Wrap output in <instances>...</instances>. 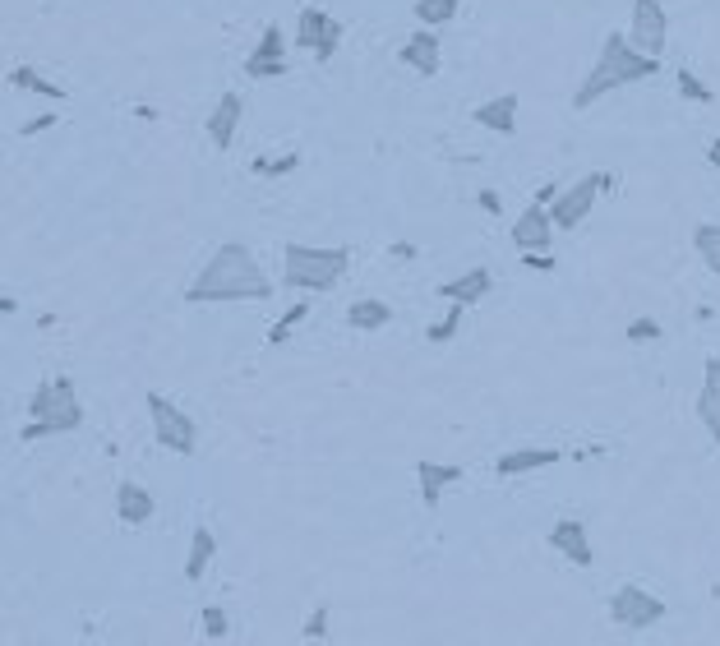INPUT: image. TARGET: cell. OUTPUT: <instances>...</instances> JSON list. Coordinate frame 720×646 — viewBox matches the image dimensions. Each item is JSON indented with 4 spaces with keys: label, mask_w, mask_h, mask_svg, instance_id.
<instances>
[{
    "label": "cell",
    "mask_w": 720,
    "mask_h": 646,
    "mask_svg": "<svg viewBox=\"0 0 720 646\" xmlns=\"http://www.w3.org/2000/svg\"><path fill=\"white\" fill-rule=\"evenodd\" d=\"M268 296H273V277L264 273V264L240 240L217 245L213 259L185 287L190 305H227V300H268Z\"/></svg>",
    "instance_id": "1"
},
{
    "label": "cell",
    "mask_w": 720,
    "mask_h": 646,
    "mask_svg": "<svg viewBox=\"0 0 720 646\" xmlns=\"http://www.w3.org/2000/svg\"><path fill=\"white\" fill-rule=\"evenodd\" d=\"M651 74H660V60L642 56L637 47H628L624 33H610L605 37V47H600V56H596V65L587 70V79L577 84L573 107L587 111L591 102H600L605 93H614V88H624V84H642V79H651Z\"/></svg>",
    "instance_id": "2"
},
{
    "label": "cell",
    "mask_w": 720,
    "mask_h": 646,
    "mask_svg": "<svg viewBox=\"0 0 720 646\" xmlns=\"http://www.w3.org/2000/svg\"><path fill=\"white\" fill-rule=\"evenodd\" d=\"M28 425L19 434L24 439H51V434H74L84 425V407H79V397H74V383L65 374L56 379L37 383V393L28 397Z\"/></svg>",
    "instance_id": "3"
},
{
    "label": "cell",
    "mask_w": 720,
    "mask_h": 646,
    "mask_svg": "<svg viewBox=\"0 0 720 646\" xmlns=\"http://www.w3.org/2000/svg\"><path fill=\"white\" fill-rule=\"evenodd\" d=\"M351 254L347 250H314V245H287L282 250V287L328 291L342 282Z\"/></svg>",
    "instance_id": "4"
},
{
    "label": "cell",
    "mask_w": 720,
    "mask_h": 646,
    "mask_svg": "<svg viewBox=\"0 0 720 646\" xmlns=\"http://www.w3.org/2000/svg\"><path fill=\"white\" fill-rule=\"evenodd\" d=\"M610 185H614L610 171H591V176L573 180V185H568V190H559V199H554L550 222H554L559 231H573L577 222H582V217H587L591 208H596V199H600L605 190H610Z\"/></svg>",
    "instance_id": "5"
},
{
    "label": "cell",
    "mask_w": 720,
    "mask_h": 646,
    "mask_svg": "<svg viewBox=\"0 0 720 646\" xmlns=\"http://www.w3.org/2000/svg\"><path fill=\"white\" fill-rule=\"evenodd\" d=\"M148 416H153V434L162 448H171V453H180V457L194 453L199 434H194V420L185 416L176 402H167L162 393H148Z\"/></svg>",
    "instance_id": "6"
},
{
    "label": "cell",
    "mask_w": 720,
    "mask_h": 646,
    "mask_svg": "<svg viewBox=\"0 0 720 646\" xmlns=\"http://www.w3.org/2000/svg\"><path fill=\"white\" fill-rule=\"evenodd\" d=\"M610 619L619 628H651V623L665 619V600L651 596L647 587H637V582H624V587L610 596Z\"/></svg>",
    "instance_id": "7"
},
{
    "label": "cell",
    "mask_w": 720,
    "mask_h": 646,
    "mask_svg": "<svg viewBox=\"0 0 720 646\" xmlns=\"http://www.w3.org/2000/svg\"><path fill=\"white\" fill-rule=\"evenodd\" d=\"M342 47V24H337L333 14H324V10H300V19H296V51H310L319 65H328L333 60V51Z\"/></svg>",
    "instance_id": "8"
},
{
    "label": "cell",
    "mask_w": 720,
    "mask_h": 646,
    "mask_svg": "<svg viewBox=\"0 0 720 646\" xmlns=\"http://www.w3.org/2000/svg\"><path fill=\"white\" fill-rule=\"evenodd\" d=\"M665 37H670V14L660 0H633V24H628V47H637L642 56H656L665 51Z\"/></svg>",
    "instance_id": "9"
},
{
    "label": "cell",
    "mask_w": 720,
    "mask_h": 646,
    "mask_svg": "<svg viewBox=\"0 0 720 646\" xmlns=\"http://www.w3.org/2000/svg\"><path fill=\"white\" fill-rule=\"evenodd\" d=\"M245 74L250 79H277V74H287V33L282 24H268L259 33V47L245 56Z\"/></svg>",
    "instance_id": "10"
},
{
    "label": "cell",
    "mask_w": 720,
    "mask_h": 646,
    "mask_svg": "<svg viewBox=\"0 0 720 646\" xmlns=\"http://www.w3.org/2000/svg\"><path fill=\"white\" fill-rule=\"evenodd\" d=\"M513 245H517L522 254H531V250H550V245H554L550 208L531 204L527 213H517V222H513Z\"/></svg>",
    "instance_id": "11"
},
{
    "label": "cell",
    "mask_w": 720,
    "mask_h": 646,
    "mask_svg": "<svg viewBox=\"0 0 720 646\" xmlns=\"http://www.w3.org/2000/svg\"><path fill=\"white\" fill-rule=\"evenodd\" d=\"M550 545H554L559 554H564L568 563H577V568H591V563H596V545H591L587 527H582L577 517H564V522H554Z\"/></svg>",
    "instance_id": "12"
},
{
    "label": "cell",
    "mask_w": 720,
    "mask_h": 646,
    "mask_svg": "<svg viewBox=\"0 0 720 646\" xmlns=\"http://www.w3.org/2000/svg\"><path fill=\"white\" fill-rule=\"evenodd\" d=\"M397 60H402V65H411L416 74H439V65H444L439 33H434V28H420V33H411L407 42H402V51H397Z\"/></svg>",
    "instance_id": "13"
},
{
    "label": "cell",
    "mask_w": 720,
    "mask_h": 646,
    "mask_svg": "<svg viewBox=\"0 0 720 646\" xmlns=\"http://www.w3.org/2000/svg\"><path fill=\"white\" fill-rule=\"evenodd\" d=\"M697 420L711 434V443H720V356L707 360L702 370V388H697Z\"/></svg>",
    "instance_id": "14"
},
{
    "label": "cell",
    "mask_w": 720,
    "mask_h": 646,
    "mask_svg": "<svg viewBox=\"0 0 720 646\" xmlns=\"http://www.w3.org/2000/svg\"><path fill=\"white\" fill-rule=\"evenodd\" d=\"M153 513H157L153 494H148L144 485H134V480H120L116 485V517L120 522H125V527H144Z\"/></svg>",
    "instance_id": "15"
},
{
    "label": "cell",
    "mask_w": 720,
    "mask_h": 646,
    "mask_svg": "<svg viewBox=\"0 0 720 646\" xmlns=\"http://www.w3.org/2000/svg\"><path fill=\"white\" fill-rule=\"evenodd\" d=\"M240 116H245V97L222 93V102H217L213 116H208V139H213L217 148H231V139H236V130H240Z\"/></svg>",
    "instance_id": "16"
},
{
    "label": "cell",
    "mask_w": 720,
    "mask_h": 646,
    "mask_svg": "<svg viewBox=\"0 0 720 646\" xmlns=\"http://www.w3.org/2000/svg\"><path fill=\"white\" fill-rule=\"evenodd\" d=\"M476 125L480 130H494V134H513L517 130V93H499L490 102H480L476 111Z\"/></svg>",
    "instance_id": "17"
},
{
    "label": "cell",
    "mask_w": 720,
    "mask_h": 646,
    "mask_svg": "<svg viewBox=\"0 0 720 646\" xmlns=\"http://www.w3.org/2000/svg\"><path fill=\"white\" fill-rule=\"evenodd\" d=\"M494 287V277H490V268H467L462 277H453V282H444L439 287V296L448 300V305H476L485 291Z\"/></svg>",
    "instance_id": "18"
},
{
    "label": "cell",
    "mask_w": 720,
    "mask_h": 646,
    "mask_svg": "<svg viewBox=\"0 0 720 646\" xmlns=\"http://www.w3.org/2000/svg\"><path fill=\"white\" fill-rule=\"evenodd\" d=\"M416 480H420V503L425 508H439L444 503V490L462 480V467H439V462H420L416 467Z\"/></svg>",
    "instance_id": "19"
},
{
    "label": "cell",
    "mask_w": 720,
    "mask_h": 646,
    "mask_svg": "<svg viewBox=\"0 0 720 646\" xmlns=\"http://www.w3.org/2000/svg\"><path fill=\"white\" fill-rule=\"evenodd\" d=\"M213 559H217L213 531H208V527H194L190 554H185V582H204V573H208V563H213Z\"/></svg>",
    "instance_id": "20"
},
{
    "label": "cell",
    "mask_w": 720,
    "mask_h": 646,
    "mask_svg": "<svg viewBox=\"0 0 720 646\" xmlns=\"http://www.w3.org/2000/svg\"><path fill=\"white\" fill-rule=\"evenodd\" d=\"M554 462H559V453H554V448H517V453L499 457V476H527V471L554 467Z\"/></svg>",
    "instance_id": "21"
},
{
    "label": "cell",
    "mask_w": 720,
    "mask_h": 646,
    "mask_svg": "<svg viewBox=\"0 0 720 646\" xmlns=\"http://www.w3.org/2000/svg\"><path fill=\"white\" fill-rule=\"evenodd\" d=\"M347 323L351 328H384V323H393V305L388 300H374V296H365V300H351L347 305Z\"/></svg>",
    "instance_id": "22"
},
{
    "label": "cell",
    "mask_w": 720,
    "mask_h": 646,
    "mask_svg": "<svg viewBox=\"0 0 720 646\" xmlns=\"http://www.w3.org/2000/svg\"><path fill=\"white\" fill-rule=\"evenodd\" d=\"M10 84H14V88H24V93L47 97V102H60V97H65V88L51 84L47 74H37L33 65H14V70H10Z\"/></svg>",
    "instance_id": "23"
},
{
    "label": "cell",
    "mask_w": 720,
    "mask_h": 646,
    "mask_svg": "<svg viewBox=\"0 0 720 646\" xmlns=\"http://www.w3.org/2000/svg\"><path fill=\"white\" fill-rule=\"evenodd\" d=\"M693 250H697V259L720 277V227L716 222H702V227L693 231Z\"/></svg>",
    "instance_id": "24"
},
{
    "label": "cell",
    "mask_w": 720,
    "mask_h": 646,
    "mask_svg": "<svg viewBox=\"0 0 720 646\" xmlns=\"http://www.w3.org/2000/svg\"><path fill=\"white\" fill-rule=\"evenodd\" d=\"M457 5H462V0H416V19L425 28H444V24H453Z\"/></svg>",
    "instance_id": "25"
},
{
    "label": "cell",
    "mask_w": 720,
    "mask_h": 646,
    "mask_svg": "<svg viewBox=\"0 0 720 646\" xmlns=\"http://www.w3.org/2000/svg\"><path fill=\"white\" fill-rule=\"evenodd\" d=\"M305 314H310V305H305V300H296V305H291V310L282 314V319H277L273 328H268V347H282V342H287V337L296 333L300 323H305Z\"/></svg>",
    "instance_id": "26"
},
{
    "label": "cell",
    "mask_w": 720,
    "mask_h": 646,
    "mask_svg": "<svg viewBox=\"0 0 720 646\" xmlns=\"http://www.w3.org/2000/svg\"><path fill=\"white\" fill-rule=\"evenodd\" d=\"M300 167V153H282V157H254V176H291Z\"/></svg>",
    "instance_id": "27"
},
{
    "label": "cell",
    "mask_w": 720,
    "mask_h": 646,
    "mask_svg": "<svg viewBox=\"0 0 720 646\" xmlns=\"http://www.w3.org/2000/svg\"><path fill=\"white\" fill-rule=\"evenodd\" d=\"M462 314H467V305H448V314H444L439 323H434V328H430L425 337H430V342H448V337H453L457 328H462Z\"/></svg>",
    "instance_id": "28"
},
{
    "label": "cell",
    "mask_w": 720,
    "mask_h": 646,
    "mask_svg": "<svg viewBox=\"0 0 720 646\" xmlns=\"http://www.w3.org/2000/svg\"><path fill=\"white\" fill-rule=\"evenodd\" d=\"M679 93H684L688 102H702V107H707V102H716V93H711V88L702 84L693 70H679Z\"/></svg>",
    "instance_id": "29"
},
{
    "label": "cell",
    "mask_w": 720,
    "mask_h": 646,
    "mask_svg": "<svg viewBox=\"0 0 720 646\" xmlns=\"http://www.w3.org/2000/svg\"><path fill=\"white\" fill-rule=\"evenodd\" d=\"M199 619H204V637H213V642H217V637H227L231 623H227V610H222V605H204V614H199Z\"/></svg>",
    "instance_id": "30"
},
{
    "label": "cell",
    "mask_w": 720,
    "mask_h": 646,
    "mask_svg": "<svg viewBox=\"0 0 720 646\" xmlns=\"http://www.w3.org/2000/svg\"><path fill=\"white\" fill-rule=\"evenodd\" d=\"M656 337H660L656 319H633L628 323V342H656Z\"/></svg>",
    "instance_id": "31"
},
{
    "label": "cell",
    "mask_w": 720,
    "mask_h": 646,
    "mask_svg": "<svg viewBox=\"0 0 720 646\" xmlns=\"http://www.w3.org/2000/svg\"><path fill=\"white\" fill-rule=\"evenodd\" d=\"M324 633H328V605H319V610L305 619V637H310V642H319Z\"/></svg>",
    "instance_id": "32"
},
{
    "label": "cell",
    "mask_w": 720,
    "mask_h": 646,
    "mask_svg": "<svg viewBox=\"0 0 720 646\" xmlns=\"http://www.w3.org/2000/svg\"><path fill=\"white\" fill-rule=\"evenodd\" d=\"M522 264H527V268H536V273H554V268H559V264H554V254H540V250L522 254Z\"/></svg>",
    "instance_id": "33"
},
{
    "label": "cell",
    "mask_w": 720,
    "mask_h": 646,
    "mask_svg": "<svg viewBox=\"0 0 720 646\" xmlns=\"http://www.w3.org/2000/svg\"><path fill=\"white\" fill-rule=\"evenodd\" d=\"M51 125H56V116L47 111V116H37V120H24V130L19 134H42V130H51Z\"/></svg>",
    "instance_id": "34"
},
{
    "label": "cell",
    "mask_w": 720,
    "mask_h": 646,
    "mask_svg": "<svg viewBox=\"0 0 720 646\" xmlns=\"http://www.w3.org/2000/svg\"><path fill=\"white\" fill-rule=\"evenodd\" d=\"M480 208H485V213H494V217H499V213H504V199H499V194H494V190H480Z\"/></svg>",
    "instance_id": "35"
},
{
    "label": "cell",
    "mask_w": 720,
    "mask_h": 646,
    "mask_svg": "<svg viewBox=\"0 0 720 646\" xmlns=\"http://www.w3.org/2000/svg\"><path fill=\"white\" fill-rule=\"evenodd\" d=\"M554 199H559V185H554V180H545V185L536 190V204H540V208H550Z\"/></svg>",
    "instance_id": "36"
},
{
    "label": "cell",
    "mask_w": 720,
    "mask_h": 646,
    "mask_svg": "<svg viewBox=\"0 0 720 646\" xmlns=\"http://www.w3.org/2000/svg\"><path fill=\"white\" fill-rule=\"evenodd\" d=\"M388 254H393V259H416V245H407V240H397V245H388Z\"/></svg>",
    "instance_id": "37"
},
{
    "label": "cell",
    "mask_w": 720,
    "mask_h": 646,
    "mask_svg": "<svg viewBox=\"0 0 720 646\" xmlns=\"http://www.w3.org/2000/svg\"><path fill=\"white\" fill-rule=\"evenodd\" d=\"M14 310H19V300H14V296H0V314H14Z\"/></svg>",
    "instance_id": "38"
},
{
    "label": "cell",
    "mask_w": 720,
    "mask_h": 646,
    "mask_svg": "<svg viewBox=\"0 0 720 646\" xmlns=\"http://www.w3.org/2000/svg\"><path fill=\"white\" fill-rule=\"evenodd\" d=\"M707 162H711V167H716V171H720V139H716V144H711V148H707Z\"/></svg>",
    "instance_id": "39"
}]
</instances>
